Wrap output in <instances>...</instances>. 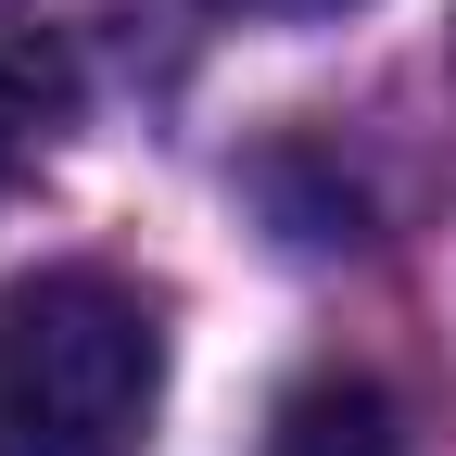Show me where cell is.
<instances>
[{
  "instance_id": "6da1fadb",
  "label": "cell",
  "mask_w": 456,
  "mask_h": 456,
  "mask_svg": "<svg viewBox=\"0 0 456 456\" xmlns=\"http://www.w3.org/2000/svg\"><path fill=\"white\" fill-rule=\"evenodd\" d=\"M165 393V317L102 266L0 292V456H140Z\"/></svg>"
},
{
  "instance_id": "7a4b0ae2",
  "label": "cell",
  "mask_w": 456,
  "mask_h": 456,
  "mask_svg": "<svg viewBox=\"0 0 456 456\" xmlns=\"http://www.w3.org/2000/svg\"><path fill=\"white\" fill-rule=\"evenodd\" d=\"M266 456H406V419H393V393H380V380L317 368V380H292V393H279Z\"/></svg>"
},
{
  "instance_id": "3957f363",
  "label": "cell",
  "mask_w": 456,
  "mask_h": 456,
  "mask_svg": "<svg viewBox=\"0 0 456 456\" xmlns=\"http://www.w3.org/2000/svg\"><path fill=\"white\" fill-rule=\"evenodd\" d=\"M51 114H64V64H51V51H26V38H0V191L38 165Z\"/></svg>"
},
{
  "instance_id": "277c9868",
  "label": "cell",
  "mask_w": 456,
  "mask_h": 456,
  "mask_svg": "<svg viewBox=\"0 0 456 456\" xmlns=\"http://www.w3.org/2000/svg\"><path fill=\"white\" fill-rule=\"evenodd\" d=\"M216 13H342V0H216Z\"/></svg>"
}]
</instances>
